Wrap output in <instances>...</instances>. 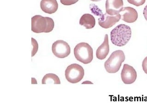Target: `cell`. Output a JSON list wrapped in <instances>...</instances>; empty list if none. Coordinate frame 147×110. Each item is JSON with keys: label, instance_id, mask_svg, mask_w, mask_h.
Masks as SVG:
<instances>
[{"label": "cell", "instance_id": "1", "mask_svg": "<svg viewBox=\"0 0 147 110\" xmlns=\"http://www.w3.org/2000/svg\"><path fill=\"white\" fill-rule=\"evenodd\" d=\"M131 36V30L130 26L124 24L118 25L111 31V41L118 47L125 46L130 41Z\"/></svg>", "mask_w": 147, "mask_h": 110}, {"label": "cell", "instance_id": "2", "mask_svg": "<svg viewBox=\"0 0 147 110\" xmlns=\"http://www.w3.org/2000/svg\"><path fill=\"white\" fill-rule=\"evenodd\" d=\"M55 27L52 19L37 15L32 17V31L36 33H49Z\"/></svg>", "mask_w": 147, "mask_h": 110}, {"label": "cell", "instance_id": "3", "mask_svg": "<svg viewBox=\"0 0 147 110\" xmlns=\"http://www.w3.org/2000/svg\"><path fill=\"white\" fill-rule=\"evenodd\" d=\"M125 59L124 52L116 50L111 54L104 64L105 69L109 73H115L119 70L122 64Z\"/></svg>", "mask_w": 147, "mask_h": 110}, {"label": "cell", "instance_id": "4", "mask_svg": "<svg viewBox=\"0 0 147 110\" xmlns=\"http://www.w3.org/2000/svg\"><path fill=\"white\" fill-rule=\"evenodd\" d=\"M74 54L76 59L84 64H88L93 59V51L89 44L81 42L76 45L74 49Z\"/></svg>", "mask_w": 147, "mask_h": 110}, {"label": "cell", "instance_id": "5", "mask_svg": "<svg viewBox=\"0 0 147 110\" xmlns=\"http://www.w3.org/2000/svg\"><path fill=\"white\" fill-rule=\"evenodd\" d=\"M91 10L93 13L99 16L98 19V23L100 27L103 28H111L115 25L121 19L120 13L115 16L110 15L107 13L105 14H103L102 11L97 6H95V7H92Z\"/></svg>", "mask_w": 147, "mask_h": 110}, {"label": "cell", "instance_id": "6", "mask_svg": "<svg viewBox=\"0 0 147 110\" xmlns=\"http://www.w3.org/2000/svg\"><path fill=\"white\" fill-rule=\"evenodd\" d=\"M84 75V68L77 64H71L65 70V78L70 83H78L83 79Z\"/></svg>", "mask_w": 147, "mask_h": 110}, {"label": "cell", "instance_id": "7", "mask_svg": "<svg viewBox=\"0 0 147 110\" xmlns=\"http://www.w3.org/2000/svg\"><path fill=\"white\" fill-rule=\"evenodd\" d=\"M52 51L55 56L63 59L69 55L71 48L69 45L64 41L58 40L53 44Z\"/></svg>", "mask_w": 147, "mask_h": 110}, {"label": "cell", "instance_id": "8", "mask_svg": "<svg viewBox=\"0 0 147 110\" xmlns=\"http://www.w3.org/2000/svg\"><path fill=\"white\" fill-rule=\"evenodd\" d=\"M122 80L125 84L131 85L137 79V73L134 68L129 64H125L121 73Z\"/></svg>", "mask_w": 147, "mask_h": 110}, {"label": "cell", "instance_id": "9", "mask_svg": "<svg viewBox=\"0 0 147 110\" xmlns=\"http://www.w3.org/2000/svg\"><path fill=\"white\" fill-rule=\"evenodd\" d=\"M123 0H107L106 2V13L110 15L119 14L123 9Z\"/></svg>", "mask_w": 147, "mask_h": 110}, {"label": "cell", "instance_id": "10", "mask_svg": "<svg viewBox=\"0 0 147 110\" xmlns=\"http://www.w3.org/2000/svg\"><path fill=\"white\" fill-rule=\"evenodd\" d=\"M119 13L122 20L128 23L135 22L138 18V13L136 10L130 7H124Z\"/></svg>", "mask_w": 147, "mask_h": 110}, {"label": "cell", "instance_id": "11", "mask_svg": "<svg viewBox=\"0 0 147 110\" xmlns=\"http://www.w3.org/2000/svg\"><path fill=\"white\" fill-rule=\"evenodd\" d=\"M40 7L45 13L51 14L57 11L58 4L56 0H42Z\"/></svg>", "mask_w": 147, "mask_h": 110}, {"label": "cell", "instance_id": "12", "mask_svg": "<svg viewBox=\"0 0 147 110\" xmlns=\"http://www.w3.org/2000/svg\"><path fill=\"white\" fill-rule=\"evenodd\" d=\"M109 36L107 34H106L104 38V42L97 48L96 52V56L99 60H104L109 54Z\"/></svg>", "mask_w": 147, "mask_h": 110}, {"label": "cell", "instance_id": "13", "mask_svg": "<svg viewBox=\"0 0 147 110\" xmlns=\"http://www.w3.org/2000/svg\"><path fill=\"white\" fill-rule=\"evenodd\" d=\"M80 24L87 29L93 28L96 25V19L94 17L89 13L84 14L81 17Z\"/></svg>", "mask_w": 147, "mask_h": 110}, {"label": "cell", "instance_id": "14", "mask_svg": "<svg viewBox=\"0 0 147 110\" xmlns=\"http://www.w3.org/2000/svg\"><path fill=\"white\" fill-rule=\"evenodd\" d=\"M42 85H46V84H50L53 83L54 85H60V81L59 77L53 73H49L45 75L42 78Z\"/></svg>", "mask_w": 147, "mask_h": 110}, {"label": "cell", "instance_id": "15", "mask_svg": "<svg viewBox=\"0 0 147 110\" xmlns=\"http://www.w3.org/2000/svg\"><path fill=\"white\" fill-rule=\"evenodd\" d=\"M32 57L34 56L36 54L38 49V42L36 41L35 39L32 38Z\"/></svg>", "mask_w": 147, "mask_h": 110}, {"label": "cell", "instance_id": "16", "mask_svg": "<svg viewBox=\"0 0 147 110\" xmlns=\"http://www.w3.org/2000/svg\"><path fill=\"white\" fill-rule=\"evenodd\" d=\"M127 1L131 4L137 7H139L144 5L146 1V0H127Z\"/></svg>", "mask_w": 147, "mask_h": 110}, {"label": "cell", "instance_id": "17", "mask_svg": "<svg viewBox=\"0 0 147 110\" xmlns=\"http://www.w3.org/2000/svg\"><path fill=\"white\" fill-rule=\"evenodd\" d=\"M79 0H60V1L63 5L70 6L77 3Z\"/></svg>", "mask_w": 147, "mask_h": 110}, {"label": "cell", "instance_id": "18", "mask_svg": "<svg viewBox=\"0 0 147 110\" xmlns=\"http://www.w3.org/2000/svg\"><path fill=\"white\" fill-rule=\"evenodd\" d=\"M142 69L144 72L147 74V57H146L142 61Z\"/></svg>", "mask_w": 147, "mask_h": 110}, {"label": "cell", "instance_id": "19", "mask_svg": "<svg viewBox=\"0 0 147 110\" xmlns=\"http://www.w3.org/2000/svg\"><path fill=\"white\" fill-rule=\"evenodd\" d=\"M143 14H144L145 19L147 21V5L144 8Z\"/></svg>", "mask_w": 147, "mask_h": 110}, {"label": "cell", "instance_id": "20", "mask_svg": "<svg viewBox=\"0 0 147 110\" xmlns=\"http://www.w3.org/2000/svg\"><path fill=\"white\" fill-rule=\"evenodd\" d=\"M90 1H102V0H90Z\"/></svg>", "mask_w": 147, "mask_h": 110}]
</instances>
